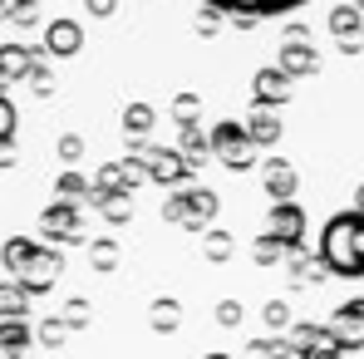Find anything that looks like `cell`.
Returning <instances> with one entry per match:
<instances>
[{
  "instance_id": "6da1fadb",
  "label": "cell",
  "mask_w": 364,
  "mask_h": 359,
  "mask_svg": "<svg viewBox=\"0 0 364 359\" xmlns=\"http://www.w3.org/2000/svg\"><path fill=\"white\" fill-rule=\"evenodd\" d=\"M320 261L330 276L360 281L364 276V212H335L320 232Z\"/></svg>"
},
{
  "instance_id": "7a4b0ae2",
  "label": "cell",
  "mask_w": 364,
  "mask_h": 359,
  "mask_svg": "<svg viewBox=\"0 0 364 359\" xmlns=\"http://www.w3.org/2000/svg\"><path fill=\"white\" fill-rule=\"evenodd\" d=\"M207 143H212V158H217L222 168H232V173H251V168H256V153H261V148L246 138L242 123L222 119L212 133H207Z\"/></svg>"
},
{
  "instance_id": "3957f363",
  "label": "cell",
  "mask_w": 364,
  "mask_h": 359,
  "mask_svg": "<svg viewBox=\"0 0 364 359\" xmlns=\"http://www.w3.org/2000/svg\"><path fill=\"white\" fill-rule=\"evenodd\" d=\"M163 217H168V222H182L187 232H207V227H212V217H217V192H207V187L173 192V197H168V207H163Z\"/></svg>"
},
{
  "instance_id": "277c9868",
  "label": "cell",
  "mask_w": 364,
  "mask_h": 359,
  "mask_svg": "<svg viewBox=\"0 0 364 359\" xmlns=\"http://www.w3.org/2000/svg\"><path fill=\"white\" fill-rule=\"evenodd\" d=\"M207 10H217V15H232V20H276V15H291V10H301L310 0H202Z\"/></svg>"
},
{
  "instance_id": "5b68a950",
  "label": "cell",
  "mask_w": 364,
  "mask_h": 359,
  "mask_svg": "<svg viewBox=\"0 0 364 359\" xmlns=\"http://www.w3.org/2000/svg\"><path fill=\"white\" fill-rule=\"evenodd\" d=\"M325 335L335 340V350H340V355H350V350H364V300H350V305H340V310L330 315Z\"/></svg>"
},
{
  "instance_id": "8992f818",
  "label": "cell",
  "mask_w": 364,
  "mask_h": 359,
  "mask_svg": "<svg viewBox=\"0 0 364 359\" xmlns=\"http://www.w3.org/2000/svg\"><path fill=\"white\" fill-rule=\"evenodd\" d=\"M40 241L55 251V246H74V241H84V227H79V207H45V217H40Z\"/></svg>"
},
{
  "instance_id": "52a82bcc",
  "label": "cell",
  "mask_w": 364,
  "mask_h": 359,
  "mask_svg": "<svg viewBox=\"0 0 364 359\" xmlns=\"http://www.w3.org/2000/svg\"><path fill=\"white\" fill-rule=\"evenodd\" d=\"M266 237H276L286 251H301V237H305V207L301 202H276L266 212Z\"/></svg>"
},
{
  "instance_id": "ba28073f",
  "label": "cell",
  "mask_w": 364,
  "mask_h": 359,
  "mask_svg": "<svg viewBox=\"0 0 364 359\" xmlns=\"http://www.w3.org/2000/svg\"><path fill=\"white\" fill-rule=\"evenodd\" d=\"M291 94H296V79H291L281 64L251 74V99H256V109H281V104H291Z\"/></svg>"
},
{
  "instance_id": "9c48e42d",
  "label": "cell",
  "mask_w": 364,
  "mask_h": 359,
  "mask_svg": "<svg viewBox=\"0 0 364 359\" xmlns=\"http://www.w3.org/2000/svg\"><path fill=\"white\" fill-rule=\"evenodd\" d=\"M330 35H335V45H340L345 55H360L364 50V15L350 5V0L330 10Z\"/></svg>"
},
{
  "instance_id": "30bf717a",
  "label": "cell",
  "mask_w": 364,
  "mask_h": 359,
  "mask_svg": "<svg viewBox=\"0 0 364 359\" xmlns=\"http://www.w3.org/2000/svg\"><path fill=\"white\" fill-rule=\"evenodd\" d=\"M261 187L271 192V207H276V202H296L301 173H296L286 158H266V163H261Z\"/></svg>"
},
{
  "instance_id": "8fae6325",
  "label": "cell",
  "mask_w": 364,
  "mask_h": 359,
  "mask_svg": "<svg viewBox=\"0 0 364 359\" xmlns=\"http://www.w3.org/2000/svg\"><path fill=\"white\" fill-rule=\"evenodd\" d=\"M60 271H64V256H60V251H50V246H40V256H35V261H30V271L20 276L25 296H45V291L60 281Z\"/></svg>"
},
{
  "instance_id": "7c38bea8",
  "label": "cell",
  "mask_w": 364,
  "mask_h": 359,
  "mask_svg": "<svg viewBox=\"0 0 364 359\" xmlns=\"http://www.w3.org/2000/svg\"><path fill=\"white\" fill-rule=\"evenodd\" d=\"M143 168H148V178L163 182V187H178V182L187 178V163H182L178 148H148V153H143Z\"/></svg>"
},
{
  "instance_id": "4fadbf2b",
  "label": "cell",
  "mask_w": 364,
  "mask_h": 359,
  "mask_svg": "<svg viewBox=\"0 0 364 359\" xmlns=\"http://www.w3.org/2000/svg\"><path fill=\"white\" fill-rule=\"evenodd\" d=\"M281 69L291 79H310V74H320V50L310 40H286L281 45Z\"/></svg>"
},
{
  "instance_id": "5bb4252c",
  "label": "cell",
  "mask_w": 364,
  "mask_h": 359,
  "mask_svg": "<svg viewBox=\"0 0 364 359\" xmlns=\"http://www.w3.org/2000/svg\"><path fill=\"white\" fill-rule=\"evenodd\" d=\"M291 350H296L301 359H340L335 340H330L325 330H315V325H296V335H291Z\"/></svg>"
},
{
  "instance_id": "9a60e30c",
  "label": "cell",
  "mask_w": 364,
  "mask_h": 359,
  "mask_svg": "<svg viewBox=\"0 0 364 359\" xmlns=\"http://www.w3.org/2000/svg\"><path fill=\"white\" fill-rule=\"evenodd\" d=\"M45 50L60 55V60L79 55V50H84V30H79V20H50V30H45Z\"/></svg>"
},
{
  "instance_id": "2e32d148",
  "label": "cell",
  "mask_w": 364,
  "mask_h": 359,
  "mask_svg": "<svg viewBox=\"0 0 364 359\" xmlns=\"http://www.w3.org/2000/svg\"><path fill=\"white\" fill-rule=\"evenodd\" d=\"M40 256V241L35 237H10L0 246V261H5V271H10V281H20L25 271H30V261Z\"/></svg>"
},
{
  "instance_id": "e0dca14e",
  "label": "cell",
  "mask_w": 364,
  "mask_h": 359,
  "mask_svg": "<svg viewBox=\"0 0 364 359\" xmlns=\"http://www.w3.org/2000/svg\"><path fill=\"white\" fill-rule=\"evenodd\" d=\"M242 128H246V138H251L256 148H271V143H281V114H276V109H251Z\"/></svg>"
},
{
  "instance_id": "ac0fdd59",
  "label": "cell",
  "mask_w": 364,
  "mask_h": 359,
  "mask_svg": "<svg viewBox=\"0 0 364 359\" xmlns=\"http://www.w3.org/2000/svg\"><path fill=\"white\" fill-rule=\"evenodd\" d=\"M30 64H35V55H30V50H25L20 40L0 45V94H5V84L25 79V74H30Z\"/></svg>"
},
{
  "instance_id": "d6986e66",
  "label": "cell",
  "mask_w": 364,
  "mask_h": 359,
  "mask_svg": "<svg viewBox=\"0 0 364 359\" xmlns=\"http://www.w3.org/2000/svg\"><path fill=\"white\" fill-rule=\"evenodd\" d=\"M30 325L25 320H5L0 325V359H25V350H30Z\"/></svg>"
},
{
  "instance_id": "ffe728a7",
  "label": "cell",
  "mask_w": 364,
  "mask_h": 359,
  "mask_svg": "<svg viewBox=\"0 0 364 359\" xmlns=\"http://www.w3.org/2000/svg\"><path fill=\"white\" fill-rule=\"evenodd\" d=\"M286 266H291V281H305V286H315V281H325L330 271H325V261L320 256H310V251H286Z\"/></svg>"
},
{
  "instance_id": "44dd1931",
  "label": "cell",
  "mask_w": 364,
  "mask_h": 359,
  "mask_svg": "<svg viewBox=\"0 0 364 359\" xmlns=\"http://www.w3.org/2000/svg\"><path fill=\"white\" fill-rule=\"evenodd\" d=\"M25 310H30L25 286H20V281H0V325H5V320H25Z\"/></svg>"
},
{
  "instance_id": "7402d4cb",
  "label": "cell",
  "mask_w": 364,
  "mask_h": 359,
  "mask_svg": "<svg viewBox=\"0 0 364 359\" xmlns=\"http://www.w3.org/2000/svg\"><path fill=\"white\" fill-rule=\"evenodd\" d=\"M178 153H182V163H187V173H192V168H202V163L212 158V143H207L197 128H187V133H182V148H178Z\"/></svg>"
},
{
  "instance_id": "603a6c76",
  "label": "cell",
  "mask_w": 364,
  "mask_h": 359,
  "mask_svg": "<svg viewBox=\"0 0 364 359\" xmlns=\"http://www.w3.org/2000/svg\"><path fill=\"white\" fill-rule=\"evenodd\" d=\"M84 197H94V192H89V182L79 178V173H60V182H55V202H64V207H79Z\"/></svg>"
},
{
  "instance_id": "cb8c5ba5",
  "label": "cell",
  "mask_w": 364,
  "mask_h": 359,
  "mask_svg": "<svg viewBox=\"0 0 364 359\" xmlns=\"http://www.w3.org/2000/svg\"><path fill=\"white\" fill-rule=\"evenodd\" d=\"M148 320H153V330H158V335H173V330H178V320H182V305L178 300H153V310H148Z\"/></svg>"
},
{
  "instance_id": "d4e9b609",
  "label": "cell",
  "mask_w": 364,
  "mask_h": 359,
  "mask_svg": "<svg viewBox=\"0 0 364 359\" xmlns=\"http://www.w3.org/2000/svg\"><path fill=\"white\" fill-rule=\"evenodd\" d=\"M94 207L109 217V222H128L133 217V192H114V197H94Z\"/></svg>"
},
{
  "instance_id": "484cf974",
  "label": "cell",
  "mask_w": 364,
  "mask_h": 359,
  "mask_svg": "<svg viewBox=\"0 0 364 359\" xmlns=\"http://www.w3.org/2000/svg\"><path fill=\"white\" fill-rule=\"evenodd\" d=\"M291 340H251L246 345V359H291Z\"/></svg>"
},
{
  "instance_id": "4316f807",
  "label": "cell",
  "mask_w": 364,
  "mask_h": 359,
  "mask_svg": "<svg viewBox=\"0 0 364 359\" xmlns=\"http://www.w3.org/2000/svg\"><path fill=\"white\" fill-rule=\"evenodd\" d=\"M114 192H128V178H123V168H104L99 178H94V197H114Z\"/></svg>"
},
{
  "instance_id": "83f0119b",
  "label": "cell",
  "mask_w": 364,
  "mask_h": 359,
  "mask_svg": "<svg viewBox=\"0 0 364 359\" xmlns=\"http://www.w3.org/2000/svg\"><path fill=\"white\" fill-rule=\"evenodd\" d=\"M123 128H128V138L148 133V128H153V109H148V104H128V109H123Z\"/></svg>"
},
{
  "instance_id": "f1b7e54d",
  "label": "cell",
  "mask_w": 364,
  "mask_h": 359,
  "mask_svg": "<svg viewBox=\"0 0 364 359\" xmlns=\"http://www.w3.org/2000/svg\"><path fill=\"white\" fill-rule=\"evenodd\" d=\"M197 109H202V99H197V94H178V99H173V119H178L182 133L197 123Z\"/></svg>"
},
{
  "instance_id": "f546056e",
  "label": "cell",
  "mask_w": 364,
  "mask_h": 359,
  "mask_svg": "<svg viewBox=\"0 0 364 359\" xmlns=\"http://www.w3.org/2000/svg\"><path fill=\"white\" fill-rule=\"evenodd\" d=\"M251 256H256V266H271V261H286V246H281L276 237H266V232H261V237H256V246H251Z\"/></svg>"
},
{
  "instance_id": "4dcf8cb0",
  "label": "cell",
  "mask_w": 364,
  "mask_h": 359,
  "mask_svg": "<svg viewBox=\"0 0 364 359\" xmlns=\"http://www.w3.org/2000/svg\"><path fill=\"white\" fill-rule=\"evenodd\" d=\"M89 256H94V266H99V271H114V266H119V241H114V237L94 241V246H89Z\"/></svg>"
},
{
  "instance_id": "1f68e13d",
  "label": "cell",
  "mask_w": 364,
  "mask_h": 359,
  "mask_svg": "<svg viewBox=\"0 0 364 359\" xmlns=\"http://www.w3.org/2000/svg\"><path fill=\"white\" fill-rule=\"evenodd\" d=\"M202 251H207V261H227V256L237 251V241L227 237V232H207V241H202Z\"/></svg>"
},
{
  "instance_id": "d6a6232c",
  "label": "cell",
  "mask_w": 364,
  "mask_h": 359,
  "mask_svg": "<svg viewBox=\"0 0 364 359\" xmlns=\"http://www.w3.org/2000/svg\"><path fill=\"white\" fill-rule=\"evenodd\" d=\"M25 79H30V89H35V94H55V79H50V69H45L40 55H35V64H30V74H25Z\"/></svg>"
},
{
  "instance_id": "836d02e7",
  "label": "cell",
  "mask_w": 364,
  "mask_h": 359,
  "mask_svg": "<svg viewBox=\"0 0 364 359\" xmlns=\"http://www.w3.org/2000/svg\"><path fill=\"white\" fill-rule=\"evenodd\" d=\"M10 138H15V104L0 94V153L10 148Z\"/></svg>"
},
{
  "instance_id": "e575fe53",
  "label": "cell",
  "mask_w": 364,
  "mask_h": 359,
  "mask_svg": "<svg viewBox=\"0 0 364 359\" xmlns=\"http://www.w3.org/2000/svg\"><path fill=\"white\" fill-rule=\"evenodd\" d=\"M64 325H69V330H84V325H89V300H69V305H64Z\"/></svg>"
},
{
  "instance_id": "d590c367",
  "label": "cell",
  "mask_w": 364,
  "mask_h": 359,
  "mask_svg": "<svg viewBox=\"0 0 364 359\" xmlns=\"http://www.w3.org/2000/svg\"><path fill=\"white\" fill-rule=\"evenodd\" d=\"M60 158L69 163V168L84 158V138H79V133H64V138H60Z\"/></svg>"
},
{
  "instance_id": "8d00e7d4",
  "label": "cell",
  "mask_w": 364,
  "mask_h": 359,
  "mask_svg": "<svg viewBox=\"0 0 364 359\" xmlns=\"http://www.w3.org/2000/svg\"><path fill=\"white\" fill-rule=\"evenodd\" d=\"M64 330H69L64 320H45V325H40V340H45L50 350H55V345H64Z\"/></svg>"
},
{
  "instance_id": "74e56055",
  "label": "cell",
  "mask_w": 364,
  "mask_h": 359,
  "mask_svg": "<svg viewBox=\"0 0 364 359\" xmlns=\"http://www.w3.org/2000/svg\"><path fill=\"white\" fill-rule=\"evenodd\" d=\"M217 325H227V330L242 325V305H237V300H222V305H217Z\"/></svg>"
},
{
  "instance_id": "f35d334b",
  "label": "cell",
  "mask_w": 364,
  "mask_h": 359,
  "mask_svg": "<svg viewBox=\"0 0 364 359\" xmlns=\"http://www.w3.org/2000/svg\"><path fill=\"white\" fill-rule=\"evenodd\" d=\"M286 320H291L286 300H271V305H266V325H286Z\"/></svg>"
},
{
  "instance_id": "ab89813d",
  "label": "cell",
  "mask_w": 364,
  "mask_h": 359,
  "mask_svg": "<svg viewBox=\"0 0 364 359\" xmlns=\"http://www.w3.org/2000/svg\"><path fill=\"white\" fill-rule=\"evenodd\" d=\"M35 20H40V5H35V0H25V5H20V15H15L10 25H35Z\"/></svg>"
},
{
  "instance_id": "60d3db41",
  "label": "cell",
  "mask_w": 364,
  "mask_h": 359,
  "mask_svg": "<svg viewBox=\"0 0 364 359\" xmlns=\"http://www.w3.org/2000/svg\"><path fill=\"white\" fill-rule=\"evenodd\" d=\"M89 5V15H99V20H109L114 10H119V0H84Z\"/></svg>"
},
{
  "instance_id": "b9f144b4",
  "label": "cell",
  "mask_w": 364,
  "mask_h": 359,
  "mask_svg": "<svg viewBox=\"0 0 364 359\" xmlns=\"http://www.w3.org/2000/svg\"><path fill=\"white\" fill-rule=\"evenodd\" d=\"M20 5H25V0H0V20H15V15H20Z\"/></svg>"
},
{
  "instance_id": "7bdbcfd3",
  "label": "cell",
  "mask_w": 364,
  "mask_h": 359,
  "mask_svg": "<svg viewBox=\"0 0 364 359\" xmlns=\"http://www.w3.org/2000/svg\"><path fill=\"white\" fill-rule=\"evenodd\" d=\"M355 212H364V187H360V192H355Z\"/></svg>"
},
{
  "instance_id": "ee69618b",
  "label": "cell",
  "mask_w": 364,
  "mask_h": 359,
  "mask_svg": "<svg viewBox=\"0 0 364 359\" xmlns=\"http://www.w3.org/2000/svg\"><path fill=\"white\" fill-rule=\"evenodd\" d=\"M350 5H355V10H360V15H364V0H350Z\"/></svg>"
},
{
  "instance_id": "f6af8a7d",
  "label": "cell",
  "mask_w": 364,
  "mask_h": 359,
  "mask_svg": "<svg viewBox=\"0 0 364 359\" xmlns=\"http://www.w3.org/2000/svg\"><path fill=\"white\" fill-rule=\"evenodd\" d=\"M207 359H227V355H207Z\"/></svg>"
}]
</instances>
